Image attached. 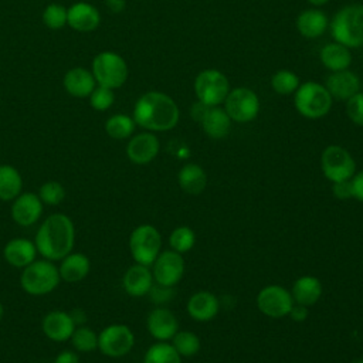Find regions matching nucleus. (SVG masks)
Wrapping results in <instances>:
<instances>
[{
	"instance_id": "obj_1",
	"label": "nucleus",
	"mask_w": 363,
	"mask_h": 363,
	"mask_svg": "<svg viewBox=\"0 0 363 363\" xmlns=\"http://www.w3.org/2000/svg\"><path fill=\"white\" fill-rule=\"evenodd\" d=\"M132 118L136 125L146 130L164 132L177 125L180 111L169 95L160 91H149L136 101Z\"/></svg>"
},
{
	"instance_id": "obj_2",
	"label": "nucleus",
	"mask_w": 363,
	"mask_h": 363,
	"mask_svg": "<svg viewBox=\"0 0 363 363\" xmlns=\"http://www.w3.org/2000/svg\"><path fill=\"white\" fill-rule=\"evenodd\" d=\"M75 228L72 220L61 213L48 216L35 233V248L45 259L61 261L74 248Z\"/></svg>"
},
{
	"instance_id": "obj_3",
	"label": "nucleus",
	"mask_w": 363,
	"mask_h": 363,
	"mask_svg": "<svg viewBox=\"0 0 363 363\" xmlns=\"http://www.w3.org/2000/svg\"><path fill=\"white\" fill-rule=\"evenodd\" d=\"M330 34L336 43L347 48L363 45V4H347L336 11L329 21Z\"/></svg>"
},
{
	"instance_id": "obj_4",
	"label": "nucleus",
	"mask_w": 363,
	"mask_h": 363,
	"mask_svg": "<svg viewBox=\"0 0 363 363\" xmlns=\"http://www.w3.org/2000/svg\"><path fill=\"white\" fill-rule=\"evenodd\" d=\"M332 95L325 85L306 81L294 92L295 109L308 119H319L329 113L332 108Z\"/></svg>"
},
{
	"instance_id": "obj_5",
	"label": "nucleus",
	"mask_w": 363,
	"mask_h": 363,
	"mask_svg": "<svg viewBox=\"0 0 363 363\" xmlns=\"http://www.w3.org/2000/svg\"><path fill=\"white\" fill-rule=\"evenodd\" d=\"M60 272L58 267L52 264L50 259H38L33 261L27 267L23 268L20 275L21 288L34 296H41L52 292L60 284Z\"/></svg>"
},
{
	"instance_id": "obj_6",
	"label": "nucleus",
	"mask_w": 363,
	"mask_h": 363,
	"mask_svg": "<svg viewBox=\"0 0 363 363\" xmlns=\"http://www.w3.org/2000/svg\"><path fill=\"white\" fill-rule=\"evenodd\" d=\"M98 85L116 89L121 88L128 79L126 61L113 51H102L95 55L91 69Z\"/></svg>"
},
{
	"instance_id": "obj_7",
	"label": "nucleus",
	"mask_w": 363,
	"mask_h": 363,
	"mask_svg": "<svg viewBox=\"0 0 363 363\" xmlns=\"http://www.w3.org/2000/svg\"><path fill=\"white\" fill-rule=\"evenodd\" d=\"M197 101L207 106H218L224 102L230 92L228 78L218 69L207 68L199 72L193 84Z\"/></svg>"
},
{
	"instance_id": "obj_8",
	"label": "nucleus",
	"mask_w": 363,
	"mask_h": 363,
	"mask_svg": "<svg viewBox=\"0 0 363 363\" xmlns=\"http://www.w3.org/2000/svg\"><path fill=\"white\" fill-rule=\"evenodd\" d=\"M160 233L150 224H142L130 233L129 250L136 264L150 267L160 254Z\"/></svg>"
},
{
	"instance_id": "obj_9",
	"label": "nucleus",
	"mask_w": 363,
	"mask_h": 363,
	"mask_svg": "<svg viewBox=\"0 0 363 363\" xmlns=\"http://www.w3.org/2000/svg\"><path fill=\"white\" fill-rule=\"evenodd\" d=\"M320 167L332 183L350 180L356 173V162L352 155L339 145H329L320 156Z\"/></svg>"
},
{
	"instance_id": "obj_10",
	"label": "nucleus",
	"mask_w": 363,
	"mask_h": 363,
	"mask_svg": "<svg viewBox=\"0 0 363 363\" xmlns=\"http://www.w3.org/2000/svg\"><path fill=\"white\" fill-rule=\"evenodd\" d=\"M223 104L224 111L228 113L231 121L238 123L254 121L259 112V98L252 89L247 86H237L230 89Z\"/></svg>"
},
{
	"instance_id": "obj_11",
	"label": "nucleus",
	"mask_w": 363,
	"mask_h": 363,
	"mask_svg": "<svg viewBox=\"0 0 363 363\" xmlns=\"http://www.w3.org/2000/svg\"><path fill=\"white\" fill-rule=\"evenodd\" d=\"M135 345V335L126 326L113 323L98 333V349L108 357H121L128 354Z\"/></svg>"
},
{
	"instance_id": "obj_12",
	"label": "nucleus",
	"mask_w": 363,
	"mask_h": 363,
	"mask_svg": "<svg viewBox=\"0 0 363 363\" xmlns=\"http://www.w3.org/2000/svg\"><path fill=\"white\" fill-rule=\"evenodd\" d=\"M294 303L291 292L281 285L264 286L257 295L258 309L274 319L288 316Z\"/></svg>"
},
{
	"instance_id": "obj_13",
	"label": "nucleus",
	"mask_w": 363,
	"mask_h": 363,
	"mask_svg": "<svg viewBox=\"0 0 363 363\" xmlns=\"http://www.w3.org/2000/svg\"><path fill=\"white\" fill-rule=\"evenodd\" d=\"M153 265V279L163 286H174L184 274V259L176 251H163L157 255Z\"/></svg>"
},
{
	"instance_id": "obj_14",
	"label": "nucleus",
	"mask_w": 363,
	"mask_h": 363,
	"mask_svg": "<svg viewBox=\"0 0 363 363\" xmlns=\"http://www.w3.org/2000/svg\"><path fill=\"white\" fill-rule=\"evenodd\" d=\"M43 201L38 194L20 193L11 204V218L21 227L35 224L43 214Z\"/></svg>"
},
{
	"instance_id": "obj_15",
	"label": "nucleus",
	"mask_w": 363,
	"mask_h": 363,
	"mask_svg": "<svg viewBox=\"0 0 363 363\" xmlns=\"http://www.w3.org/2000/svg\"><path fill=\"white\" fill-rule=\"evenodd\" d=\"M160 149L156 135L152 132H142L133 136L126 145V156L135 164H146L152 162Z\"/></svg>"
},
{
	"instance_id": "obj_16",
	"label": "nucleus",
	"mask_w": 363,
	"mask_h": 363,
	"mask_svg": "<svg viewBox=\"0 0 363 363\" xmlns=\"http://www.w3.org/2000/svg\"><path fill=\"white\" fill-rule=\"evenodd\" d=\"M43 333L54 342H65L71 339L75 323L68 312L51 311L41 320Z\"/></svg>"
},
{
	"instance_id": "obj_17",
	"label": "nucleus",
	"mask_w": 363,
	"mask_h": 363,
	"mask_svg": "<svg viewBox=\"0 0 363 363\" xmlns=\"http://www.w3.org/2000/svg\"><path fill=\"white\" fill-rule=\"evenodd\" d=\"M146 326L152 337L159 342H166L172 339L179 330V323L172 311L166 308L153 309L146 320Z\"/></svg>"
},
{
	"instance_id": "obj_18",
	"label": "nucleus",
	"mask_w": 363,
	"mask_h": 363,
	"mask_svg": "<svg viewBox=\"0 0 363 363\" xmlns=\"http://www.w3.org/2000/svg\"><path fill=\"white\" fill-rule=\"evenodd\" d=\"M101 23V14L98 9L89 3H75L68 9L67 24L79 33H89L98 28Z\"/></svg>"
},
{
	"instance_id": "obj_19",
	"label": "nucleus",
	"mask_w": 363,
	"mask_h": 363,
	"mask_svg": "<svg viewBox=\"0 0 363 363\" xmlns=\"http://www.w3.org/2000/svg\"><path fill=\"white\" fill-rule=\"evenodd\" d=\"M325 86L332 95V98L347 101L350 96L359 92L360 81L353 71L342 69L328 75Z\"/></svg>"
},
{
	"instance_id": "obj_20",
	"label": "nucleus",
	"mask_w": 363,
	"mask_h": 363,
	"mask_svg": "<svg viewBox=\"0 0 363 363\" xmlns=\"http://www.w3.org/2000/svg\"><path fill=\"white\" fill-rule=\"evenodd\" d=\"M153 274L149 267L142 264H135L129 267L123 275L122 284L123 289L130 296L147 295L153 286Z\"/></svg>"
},
{
	"instance_id": "obj_21",
	"label": "nucleus",
	"mask_w": 363,
	"mask_h": 363,
	"mask_svg": "<svg viewBox=\"0 0 363 363\" xmlns=\"http://www.w3.org/2000/svg\"><path fill=\"white\" fill-rule=\"evenodd\" d=\"M65 91L75 98H86L96 86L92 72L84 67H74L68 69L62 79Z\"/></svg>"
},
{
	"instance_id": "obj_22",
	"label": "nucleus",
	"mask_w": 363,
	"mask_h": 363,
	"mask_svg": "<svg viewBox=\"0 0 363 363\" xmlns=\"http://www.w3.org/2000/svg\"><path fill=\"white\" fill-rule=\"evenodd\" d=\"M220 311V301L216 295L207 291H199L187 301L189 315L199 322L211 320Z\"/></svg>"
},
{
	"instance_id": "obj_23",
	"label": "nucleus",
	"mask_w": 363,
	"mask_h": 363,
	"mask_svg": "<svg viewBox=\"0 0 363 363\" xmlns=\"http://www.w3.org/2000/svg\"><path fill=\"white\" fill-rule=\"evenodd\" d=\"M298 33L305 38H318L329 27V18L320 9H306L295 21Z\"/></svg>"
},
{
	"instance_id": "obj_24",
	"label": "nucleus",
	"mask_w": 363,
	"mask_h": 363,
	"mask_svg": "<svg viewBox=\"0 0 363 363\" xmlns=\"http://www.w3.org/2000/svg\"><path fill=\"white\" fill-rule=\"evenodd\" d=\"M4 259L16 268H24L35 259L37 248L35 244L27 238H13L3 250Z\"/></svg>"
},
{
	"instance_id": "obj_25",
	"label": "nucleus",
	"mask_w": 363,
	"mask_h": 363,
	"mask_svg": "<svg viewBox=\"0 0 363 363\" xmlns=\"http://www.w3.org/2000/svg\"><path fill=\"white\" fill-rule=\"evenodd\" d=\"M322 282L313 275L299 277L291 289V295L295 303L303 306L315 305L322 296Z\"/></svg>"
},
{
	"instance_id": "obj_26",
	"label": "nucleus",
	"mask_w": 363,
	"mask_h": 363,
	"mask_svg": "<svg viewBox=\"0 0 363 363\" xmlns=\"http://www.w3.org/2000/svg\"><path fill=\"white\" fill-rule=\"evenodd\" d=\"M91 269L89 258L82 252H69L61 259L58 267L60 278L65 282H79L82 281Z\"/></svg>"
},
{
	"instance_id": "obj_27",
	"label": "nucleus",
	"mask_w": 363,
	"mask_h": 363,
	"mask_svg": "<svg viewBox=\"0 0 363 363\" xmlns=\"http://www.w3.org/2000/svg\"><path fill=\"white\" fill-rule=\"evenodd\" d=\"M231 118L220 106H211L207 109L201 119V126L204 133L211 139H223L231 130Z\"/></svg>"
},
{
	"instance_id": "obj_28",
	"label": "nucleus",
	"mask_w": 363,
	"mask_h": 363,
	"mask_svg": "<svg viewBox=\"0 0 363 363\" xmlns=\"http://www.w3.org/2000/svg\"><path fill=\"white\" fill-rule=\"evenodd\" d=\"M320 62L332 72L347 69L352 64L350 48L340 43H329L319 52Z\"/></svg>"
},
{
	"instance_id": "obj_29",
	"label": "nucleus",
	"mask_w": 363,
	"mask_h": 363,
	"mask_svg": "<svg viewBox=\"0 0 363 363\" xmlns=\"http://www.w3.org/2000/svg\"><path fill=\"white\" fill-rule=\"evenodd\" d=\"M179 186L189 194H200L207 186V174L201 166L196 163L184 164L177 174Z\"/></svg>"
},
{
	"instance_id": "obj_30",
	"label": "nucleus",
	"mask_w": 363,
	"mask_h": 363,
	"mask_svg": "<svg viewBox=\"0 0 363 363\" xmlns=\"http://www.w3.org/2000/svg\"><path fill=\"white\" fill-rule=\"evenodd\" d=\"M23 187V177L20 172L10 164H0V200L11 201Z\"/></svg>"
},
{
	"instance_id": "obj_31",
	"label": "nucleus",
	"mask_w": 363,
	"mask_h": 363,
	"mask_svg": "<svg viewBox=\"0 0 363 363\" xmlns=\"http://www.w3.org/2000/svg\"><path fill=\"white\" fill-rule=\"evenodd\" d=\"M135 121L133 118L125 115V113H116L108 118L105 122V130L108 136L112 139H126L129 138L135 130Z\"/></svg>"
},
{
	"instance_id": "obj_32",
	"label": "nucleus",
	"mask_w": 363,
	"mask_h": 363,
	"mask_svg": "<svg viewBox=\"0 0 363 363\" xmlns=\"http://www.w3.org/2000/svg\"><path fill=\"white\" fill-rule=\"evenodd\" d=\"M143 363H182V356L172 345L157 342L146 350Z\"/></svg>"
},
{
	"instance_id": "obj_33",
	"label": "nucleus",
	"mask_w": 363,
	"mask_h": 363,
	"mask_svg": "<svg viewBox=\"0 0 363 363\" xmlns=\"http://www.w3.org/2000/svg\"><path fill=\"white\" fill-rule=\"evenodd\" d=\"M172 346L182 357H191L200 350V339L189 330H177L172 337Z\"/></svg>"
},
{
	"instance_id": "obj_34",
	"label": "nucleus",
	"mask_w": 363,
	"mask_h": 363,
	"mask_svg": "<svg viewBox=\"0 0 363 363\" xmlns=\"http://www.w3.org/2000/svg\"><path fill=\"white\" fill-rule=\"evenodd\" d=\"M299 85V77L289 69H279L271 78V86L278 95H291Z\"/></svg>"
},
{
	"instance_id": "obj_35",
	"label": "nucleus",
	"mask_w": 363,
	"mask_h": 363,
	"mask_svg": "<svg viewBox=\"0 0 363 363\" xmlns=\"http://www.w3.org/2000/svg\"><path fill=\"white\" fill-rule=\"evenodd\" d=\"M194 242H196V234L190 227H186V225L174 228L169 237V244L172 250L179 254L190 251Z\"/></svg>"
},
{
	"instance_id": "obj_36",
	"label": "nucleus",
	"mask_w": 363,
	"mask_h": 363,
	"mask_svg": "<svg viewBox=\"0 0 363 363\" xmlns=\"http://www.w3.org/2000/svg\"><path fill=\"white\" fill-rule=\"evenodd\" d=\"M71 342L78 352L86 353L98 349V335L86 326L75 328L71 336Z\"/></svg>"
},
{
	"instance_id": "obj_37",
	"label": "nucleus",
	"mask_w": 363,
	"mask_h": 363,
	"mask_svg": "<svg viewBox=\"0 0 363 363\" xmlns=\"http://www.w3.org/2000/svg\"><path fill=\"white\" fill-rule=\"evenodd\" d=\"M67 17L68 9L57 3L48 4L43 11V21L51 30H60L67 26Z\"/></svg>"
},
{
	"instance_id": "obj_38",
	"label": "nucleus",
	"mask_w": 363,
	"mask_h": 363,
	"mask_svg": "<svg viewBox=\"0 0 363 363\" xmlns=\"http://www.w3.org/2000/svg\"><path fill=\"white\" fill-rule=\"evenodd\" d=\"M38 197L44 204L48 206H57L60 204L65 197V189L58 182H47L40 187Z\"/></svg>"
},
{
	"instance_id": "obj_39",
	"label": "nucleus",
	"mask_w": 363,
	"mask_h": 363,
	"mask_svg": "<svg viewBox=\"0 0 363 363\" xmlns=\"http://www.w3.org/2000/svg\"><path fill=\"white\" fill-rule=\"evenodd\" d=\"M88 98H89V105L95 111H101V112L109 109L115 101L113 89H109V88H105L101 85L95 86V89L92 91V94Z\"/></svg>"
},
{
	"instance_id": "obj_40",
	"label": "nucleus",
	"mask_w": 363,
	"mask_h": 363,
	"mask_svg": "<svg viewBox=\"0 0 363 363\" xmlns=\"http://www.w3.org/2000/svg\"><path fill=\"white\" fill-rule=\"evenodd\" d=\"M346 115L357 125L363 126V92H357L346 101Z\"/></svg>"
},
{
	"instance_id": "obj_41",
	"label": "nucleus",
	"mask_w": 363,
	"mask_h": 363,
	"mask_svg": "<svg viewBox=\"0 0 363 363\" xmlns=\"http://www.w3.org/2000/svg\"><path fill=\"white\" fill-rule=\"evenodd\" d=\"M332 191H333L335 197H337L339 200L353 199V189H352V182L350 180H343V182L333 183Z\"/></svg>"
},
{
	"instance_id": "obj_42",
	"label": "nucleus",
	"mask_w": 363,
	"mask_h": 363,
	"mask_svg": "<svg viewBox=\"0 0 363 363\" xmlns=\"http://www.w3.org/2000/svg\"><path fill=\"white\" fill-rule=\"evenodd\" d=\"M149 294L152 295V299L155 302H157V303L167 302L172 298V295H173L172 286H163V285H159V284L156 286L153 285L152 289L149 291Z\"/></svg>"
},
{
	"instance_id": "obj_43",
	"label": "nucleus",
	"mask_w": 363,
	"mask_h": 363,
	"mask_svg": "<svg viewBox=\"0 0 363 363\" xmlns=\"http://www.w3.org/2000/svg\"><path fill=\"white\" fill-rule=\"evenodd\" d=\"M350 182L353 189V199H357L359 201L363 203V170L359 173H354Z\"/></svg>"
},
{
	"instance_id": "obj_44",
	"label": "nucleus",
	"mask_w": 363,
	"mask_h": 363,
	"mask_svg": "<svg viewBox=\"0 0 363 363\" xmlns=\"http://www.w3.org/2000/svg\"><path fill=\"white\" fill-rule=\"evenodd\" d=\"M289 316H291L295 322H303V320L308 318V306L294 303V306H292V309H291V312H289Z\"/></svg>"
},
{
	"instance_id": "obj_45",
	"label": "nucleus",
	"mask_w": 363,
	"mask_h": 363,
	"mask_svg": "<svg viewBox=\"0 0 363 363\" xmlns=\"http://www.w3.org/2000/svg\"><path fill=\"white\" fill-rule=\"evenodd\" d=\"M54 363H79V357L71 350H62L57 354Z\"/></svg>"
},
{
	"instance_id": "obj_46",
	"label": "nucleus",
	"mask_w": 363,
	"mask_h": 363,
	"mask_svg": "<svg viewBox=\"0 0 363 363\" xmlns=\"http://www.w3.org/2000/svg\"><path fill=\"white\" fill-rule=\"evenodd\" d=\"M208 108H210V106H207V105H204L203 102L197 101V102L193 105V108H191V116L194 118V121H200V122H201V119H203V116L206 115V112H207Z\"/></svg>"
},
{
	"instance_id": "obj_47",
	"label": "nucleus",
	"mask_w": 363,
	"mask_h": 363,
	"mask_svg": "<svg viewBox=\"0 0 363 363\" xmlns=\"http://www.w3.org/2000/svg\"><path fill=\"white\" fill-rule=\"evenodd\" d=\"M126 6V0H106V7L112 11V13H121L123 11Z\"/></svg>"
},
{
	"instance_id": "obj_48",
	"label": "nucleus",
	"mask_w": 363,
	"mask_h": 363,
	"mask_svg": "<svg viewBox=\"0 0 363 363\" xmlns=\"http://www.w3.org/2000/svg\"><path fill=\"white\" fill-rule=\"evenodd\" d=\"M69 315H71V318H72V320H74V323H75V325H77V323H79V325H81V323H84V322L86 320L85 313H84L82 311H78V309H77V311L71 312Z\"/></svg>"
},
{
	"instance_id": "obj_49",
	"label": "nucleus",
	"mask_w": 363,
	"mask_h": 363,
	"mask_svg": "<svg viewBox=\"0 0 363 363\" xmlns=\"http://www.w3.org/2000/svg\"><path fill=\"white\" fill-rule=\"evenodd\" d=\"M308 3H311L315 7H320V6L326 4V3H329V0H308Z\"/></svg>"
},
{
	"instance_id": "obj_50",
	"label": "nucleus",
	"mask_w": 363,
	"mask_h": 363,
	"mask_svg": "<svg viewBox=\"0 0 363 363\" xmlns=\"http://www.w3.org/2000/svg\"><path fill=\"white\" fill-rule=\"evenodd\" d=\"M3 315H4V308H3V305L0 303V320H1V318H3Z\"/></svg>"
},
{
	"instance_id": "obj_51",
	"label": "nucleus",
	"mask_w": 363,
	"mask_h": 363,
	"mask_svg": "<svg viewBox=\"0 0 363 363\" xmlns=\"http://www.w3.org/2000/svg\"><path fill=\"white\" fill-rule=\"evenodd\" d=\"M353 363H363V359H359V360H356V362H353Z\"/></svg>"
}]
</instances>
